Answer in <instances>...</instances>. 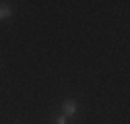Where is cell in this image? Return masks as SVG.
Returning <instances> with one entry per match:
<instances>
[{"label": "cell", "mask_w": 130, "mask_h": 124, "mask_svg": "<svg viewBox=\"0 0 130 124\" xmlns=\"http://www.w3.org/2000/svg\"><path fill=\"white\" fill-rule=\"evenodd\" d=\"M76 112H78V103H76V99H72V97H66L62 101V105H60V114H64L66 118H74L76 116Z\"/></svg>", "instance_id": "cell-1"}, {"label": "cell", "mask_w": 130, "mask_h": 124, "mask_svg": "<svg viewBox=\"0 0 130 124\" xmlns=\"http://www.w3.org/2000/svg\"><path fill=\"white\" fill-rule=\"evenodd\" d=\"M52 124H72V120L70 118H66L64 114H52Z\"/></svg>", "instance_id": "cell-3"}, {"label": "cell", "mask_w": 130, "mask_h": 124, "mask_svg": "<svg viewBox=\"0 0 130 124\" xmlns=\"http://www.w3.org/2000/svg\"><path fill=\"white\" fill-rule=\"evenodd\" d=\"M12 17V6L8 2H0V21H8Z\"/></svg>", "instance_id": "cell-2"}]
</instances>
